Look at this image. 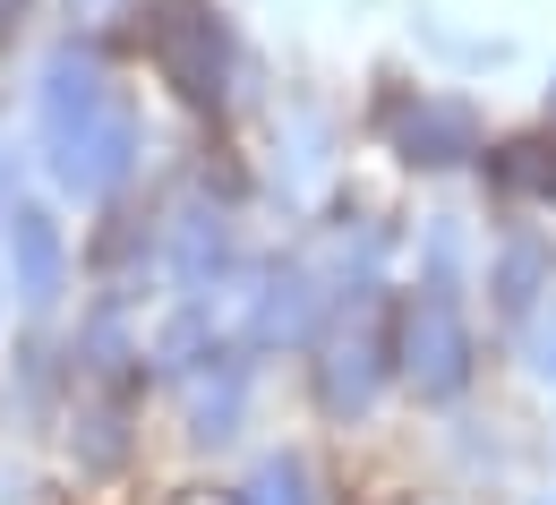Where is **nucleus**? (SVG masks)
<instances>
[{
    "instance_id": "nucleus-6",
    "label": "nucleus",
    "mask_w": 556,
    "mask_h": 505,
    "mask_svg": "<svg viewBox=\"0 0 556 505\" xmlns=\"http://www.w3.org/2000/svg\"><path fill=\"white\" fill-rule=\"evenodd\" d=\"M377 377H386V352H377V334H334L326 343V361H317V394H326V412H368L377 403Z\"/></svg>"
},
{
    "instance_id": "nucleus-9",
    "label": "nucleus",
    "mask_w": 556,
    "mask_h": 505,
    "mask_svg": "<svg viewBox=\"0 0 556 505\" xmlns=\"http://www.w3.org/2000/svg\"><path fill=\"white\" fill-rule=\"evenodd\" d=\"M172 249H180V291H206L231 257V231H223V215H180Z\"/></svg>"
},
{
    "instance_id": "nucleus-7",
    "label": "nucleus",
    "mask_w": 556,
    "mask_h": 505,
    "mask_svg": "<svg viewBox=\"0 0 556 505\" xmlns=\"http://www.w3.org/2000/svg\"><path fill=\"white\" fill-rule=\"evenodd\" d=\"M317 326V283L308 266H275L257 283V308H249V343H300Z\"/></svg>"
},
{
    "instance_id": "nucleus-4",
    "label": "nucleus",
    "mask_w": 556,
    "mask_h": 505,
    "mask_svg": "<svg viewBox=\"0 0 556 505\" xmlns=\"http://www.w3.org/2000/svg\"><path fill=\"white\" fill-rule=\"evenodd\" d=\"M9 291L35 317L61 308V291H70V249H61V223L43 215V206H17L9 215Z\"/></svg>"
},
{
    "instance_id": "nucleus-11",
    "label": "nucleus",
    "mask_w": 556,
    "mask_h": 505,
    "mask_svg": "<svg viewBox=\"0 0 556 505\" xmlns=\"http://www.w3.org/2000/svg\"><path fill=\"white\" fill-rule=\"evenodd\" d=\"M231 505H317L308 463H300V454H266V463L240 480V497H231Z\"/></svg>"
},
{
    "instance_id": "nucleus-1",
    "label": "nucleus",
    "mask_w": 556,
    "mask_h": 505,
    "mask_svg": "<svg viewBox=\"0 0 556 505\" xmlns=\"http://www.w3.org/2000/svg\"><path fill=\"white\" fill-rule=\"evenodd\" d=\"M43 154L70 198H112L138 172V112L94 52H61L43 70Z\"/></svg>"
},
{
    "instance_id": "nucleus-2",
    "label": "nucleus",
    "mask_w": 556,
    "mask_h": 505,
    "mask_svg": "<svg viewBox=\"0 0 556 505\" xmlns=\"http://www.w3.org/2000/svg\"><path fill=\"white\" fill-rule=\"evenodd\" d=\"M394 361H403V377L419 386V403H454V394L471 386L480 343H471V317H463L454 283H419V300L403 308V343H394Z\"/></svg>"
},
{
    "instance_id": "nucleus-8",
    "label": "nucleus",
    "mask_w": 556,
    "mask_h": 505,
    "mask_svg": "<svg viewBox=\"0 0 556 505\" xmlns=\"http://www.w3.org/2000/svg\"><path fill=\"white\" fill-rule=\"evenodd\" d=\"M488 180L505 198H556V138H505L488 154Z\"/></svg>"
},
{
    "instance_id": "nucleus-5",
    "label": "nucleus",
    "mask_w": 556,
    "mask_h": 505,
    "mask_svg": "<svg viewBox=\"0 0 556 505\" xmlns=\"http://www.w3.org/2000/svg\"><path fill=\"white\" fill-rule=\"evenodd\" d=\"M394 138L412 163H463V154H480V121L463 112V103H437V94H419L394 112Z\"/></svg>"
},
{
    "instance_id": "nucleus-10",
    "label": "nucleus",
    "mask_w": 556,
    "mask_h": 505,
    "mask_svg": "<svg viewBox=\"0 0 556 505\" xmlns=\"http://www.w3.org/2000/svg\"><path fill=\"white\" fill-rule=\"evenodd\" d=\"M540 283H548L540 240H514V249L496 257V275H488V291H496V308H505V317H531V308H540Z\"/></svg>"
},
{
    "instance_id": "nucleus-3",
    "label": "nucleus",
    "mask_w": 556,
    "mask_h": 505,
    "mask_svg": "<svg viewBox=\"0 0 556 505\" xmlns=\"http://www.w3.org/2000/svg\"><path fill=\"white\" fill-rule=\"evenodd\" d=\"M154 70L172 77L189 103H223V26L206 0H163L154 9Z\"/></svg>"
}]
</instances>
